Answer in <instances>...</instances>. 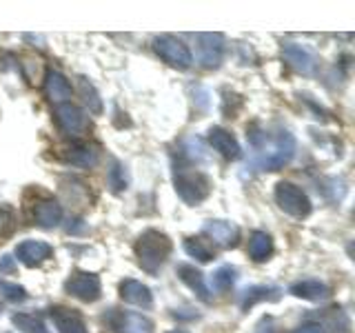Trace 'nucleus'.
Listing matches in <instances>:
<instances>
[{"mask_svg":"<svg viewBox=\"0 0 355 333\" xmlns=\"http://www.w3.org/2000/svg\"><path fill=\"white\" fill-rule=\"evenodd\" d=\"M175 273L200 300H202V302H211V293H209V287L205 282V273L202 271L196 269V266H191V264L182 262V264L175 266Z\"/></svg>","mask_w":355,"mask_h":333,"instance_id":"nucleus-17","label":"nucleus"},{"mask_svg":"<svg viewBox=\"0 0 355 333\" xmlns=\"http://www.w3.org/2000/svg\"><path fill=\"white\" fill-rule=\"evenodd\" d=\"M120 298L125 300V302L136 305L140 309H151L153 307V296L149 291V287L138 282V280H131V278H127V280L120 282Z\"/></svg>","mask_w":355,"mask_h":333,"instance_id":"nucleus-15","label":"nucleus"},{"mask_svg":"<svg viewBox=\"0 0 355 333\" xmlns=\"http://www.w3.org/2000/svg\"><path fill=\"white\" fill-rule=\"evenodd\" d=\"M202 231L211 242L222 249H231L240 242V227L229 220H209Z\"/></svg>","mask_w":355,"mask_h":333,"instance_id":"nucleus-10","label":"nucleus"},{"mask_svg":"<svg viewBox=\"0 0 355 333\" xmlns=\"http://www.w3.org/2000/svg\"><path fill=\"white\" fill-rule=\"evenodd\" d=\"M78 92H80L85 105L89 107L92 114H103V98H100L98 89L94 87V83H89L87 78H78Z\"/></svg>","mask_w":355,"mask_h":333,"instance_id":"nucleus-22","label":"nucleus"},{"mask_svg":"<svg viewBox=\"0 0 355 333\" xmlns=\"http://www.w3.org/2000/svg\"><path fill=\"white\" fill-rule=\"evenodd\" d=\"M198 60L205 69H216L225 58V38L220 33H198Z\"/></svg>","mask_w":355,"mask_h":333,"instance_id":"nucleus-8","label":"nucleus"},{"mask_svg":"<svg viewBox=\"0 0 355 333\" xmlns=\"http://www.w3.org/2000/svg\"><path fill=\"white\" fill-rule=\"evenodd\" d=\"M44 94L51 100L53 105H62V103H69L71 98V83L67 80V78L55 71V69H49L47 76H44Z\"/></svg>","mask_w":355,"mask_h":333,"instance_id":"nucleus-16","label":"nucleus"},{"mask_svg":"<svg viewBox=\"0 0 355 333\" xmlns=\"http://www.w3.org/2000/svg\"><path fill=\"white\" fill-rule=\"evenodd\" d=\"M271 293H277V289H273V287H251V289H247L244 291V296H242V300H240V307L247 311V309H251L255 302H262V300H275V296H271Z\"/></svg>","mask_w":355,"mask_h":333,"instance_id":"nucleus-23","label":"nucleus"},{"mask_svg":"<svg viewBox=\"0 0 355 333\" xmlns=\"http://www.w3.org/2000/svg\"><path fill=\"white\" fill-rule=\"evenodd\" d=\"M11 322L22 331V333H47V327L40 316L36 314H16Z\"/></svg>","mask_w":355,"mask_h":333,"instance_id":"nucleus-24","label":"nucleus"},{"mask_svg":"<svg viewBox=\"0 0 355 333\" xmlns=\"http://www.w3.org/2000/svg\"><path fill=\"white\" fill-rule=\"evenodd\" d=\"M173 185L175 191L187 205H200L211 194V180L200 169L187 164H175L173 169Z\"/></svg>","mask_w":355,"mask_h":333,"instance_id":"nucleus-3","label":"nucleus"},{"mask_svg":"<svg viewBox=\"0 0 355 333\" xmlns=\"http://www.w3.org/2000/svg\"><path fill=\"white\" fill-rule=\"evenodd\" d=\"M16 229V216L9 209H0V240L9 238Z\"/></svg>","mask_w":355,"mask_h":333,"instance_id":"nucleus-29","label":"nucleus"},{"mask_svg":"<svg viewBox=\"0 0 355 333\" xmlns=\"http://www.w3.org/2000/svg\"><path fill=\"white\" fill-rule=\"evenodd\" d=\"M0 311H3V305H0Z\"/></svg>","mask_w":355,"mask_h":333,"instance_id":"nucleus-33","label":"nucleus"},{"mask_svg":"<svg viewBox=\"0 0 355 333\" xmlns=\"http://www.w3.org/2000/svg\"><path fill=\"white\" fill-rule=\"evenodd\" d=\"M31 220L42 229H55L62 222V207L53 198H42L31 207Z\"/></svg>","mask_w":355,"mask_h":333,"instance_id":"nucleus-11","label":"nucleus"},{"mask_svg":"<svg viewBox=\"0 0 355 333\" xmlns=\"http://www.w3.org/2000/svg\"><path fill=\"white\" fill-rule=\"evenodd\" d=\"M64 291L76 300H83V302H96L100 293H103V284H100V278L96 273L73 271L67 278Z\"/></svg>","mask_w":355,"mask_h":333,"instance_id":"nucleus-7","label":"nucleus"},{"mask_svg":"<svg viewBox=\"0 0 355 333\" xmlns=\"http://www.w3.org/2000/svg\"><path fill=\"white\" fill-rule=\"evenodd\" d=\"M171 240L164 236L160 231H144L142 236L138 238L136 242V258H138V264L142 266L147 273H158L166 258L171 255Z\"/></svg>","mask_w":355,"mask_h":333,"instance_id":"nucleus-2","label":"nucleus"},{"mask_svg":"<svg viewBox=\"0 0 355 333\" xmlns=\"http://www.w3.org/2000/svg\"><path fill=\"white\" fill-rule=\"evenodd\" d=\"M273 253V240L266 231H253L249 238V255L255 262L269 260Z\"/></svg>","mask_w":355,"mask_h":333,"instance_id":"nucleus-21","label":"nucleus"},{"mask_svg":"<svg viewBox=\"0 0 355 333\" xmlns=\"http://www.w3.org/2000/svg\"><path fill=\"white\" fill-rule=\"evenodd\" d=\"M153 49L166 65L175 67V69H189V67L193 65L191 51H189L187 44L175 36H158L153 40Z\"/></svg>","mask_w":355,"mask_h":333,"instance_id":"nucleus-6","label":"nucleus"},{"mask_svg":"<svg viewBox=\"0 0 355 333\" xmlns=\"http://www.w3.org/2000/svg\"><path fill=\"white\" fill-rule=\"evenodd\" d=\"M182 247H184L187 255H191V258H196L198 262H211L216 258L214 249H209L205 240H200V238H187Z\"/></svg>","mask_w":355,"mask_h":333,"instance_id":"nucleus-25","label":"nucleus"},{"mask_svg":"<svg viewBox=\"0 0 355 333\" xmlns=\"http://www.w3.org/2000/svg\"><path fill=\"white\" fill-rule=\"evenodd\" d=\"M282 56L284 60L293 67L297 74L302 76H313L318 71V58L315 53L306 49L304 44H297V42H284L282 47Z\"/></svg>","mask_w":355,"mask_h":333,"instance_id":"nucleus-9","label":"nucleus"},{"mask_svg":"<svg viewBox=\"0 0 355 333\" xmlns=\"http://www.w3.org/2000/svg\"><path fill=\"white\" fill-rule=\"evenodd\" d=\"M0 271H3V273H14L16 271V262H14L11 255H3V258H0Z\"/></svg>","mask_w":355,"mask_h":333,"instance_id":"nucleus-31","label":"nucleus"},{"mask_svg":"<svg viewBox=\"0 0 355 333\" xmlns=\"http://www.w3.org/2000/svg\"><path fill=\"white\" fill-rule=\"evenodd\" d=\"M288 293L295 298L309 300V302H322V300H327L331 296V289L320 280H300V282L291 284Z\"/></svg>","mask_w":355,"mask_h":333,"instance_id":"nucleus-20","label":"nucleus"},{"mask_svg":"<svg viewBox=\"0 0 355 333\" xmlns=\"http://www.w3.org/2000/svg\"><path fill=\"white\" fill-rule=\"evenodd\" d=\"M64 160L76 166H83V169H92L100 160V151L98 147H94V144H89V142H78V144H71L69 149H64Z\"/></svg>","mask_w":355,"mask_h":333,"instance_id":"nucleus-19","label":"nucleus"},{"mask_svg":"<svg viewBox=\"0 0 355 333\" xmlns=\"http://www.w3.org/2000/svg\"><path fill=\"white\" fill-rule=\"evenodd\" d=\"M293 333H324V329H322L318 322H304V325H300Z\"/></svg>","mask_w":355,"mask_h":333,"instance_id":"nucleus-30","label":"nucleus"},{"mask_svg":"<svg viewBox=\"0 0 355 333\" xmlns=\"http://www.w3.org/2000/svg\"><path fill=\"white\" fill-rule=\"evenodd\" d=\"M49 316L53 320V327L58 333H89L85 318L78 314L76 309L67 307H53L49 311Z\"/></svg>","mask_w":355,"mask_h":333,"instance_id":"nucleus-12","label":"nucleus"},{"mask_svg":"<svg viewBox=\"0 0 355 333\" xmlns=\"http://www.w3.org/2000/svg\"><path fill=\"white\" fill-rule=\"evenodd\" d=\"M236 269L233 266H220V269L214 273V284L216 289H220V291H227V289L233 287V282H236Z\"/></svg>","mask_w":355,"mask_h":333,"instance_id":"nucleus-27","label":"nucleus"},{"mask_svg":"<svg viewBox=\"0 0 355 333\" xmlns=\"http://www.w3.org/2000/svg\"><path fill=\"white\" fill-rule=\"evenodd\" d=\"M0 291H3V296L7 300H11V302H25V300H27V291H25V289H22L20 284H14V282L0 280Z\"/></svg>","mask_w":355,"mask_h":333,"instance_id":"nucleus-28","label":"nucleus"},{"mask_svg":"<svg viewBox=\"0 0 355 333\" xmlns=\"http://www.w3.org/2000/svg\"><path fill=\"white\" fill-rule=\"evenodd\" d=\"M109 187H111V191H116V194L125 191L129 187V176L120 162H114V166L109 169Z\"/></svg>","mask_w":355,"mask_h":333,"instance_id":"nucleus-26","label":"nucleus"},{"mask_svg":"<svg viewBox=\"0 0 355 333\" xmlns=\"http://www.w3.org/2000/svg\"><path fill=\"white\" fill-rule=\"evenodd\" d=\"M253 149H255V164L266 171L282 169L286 162H291L295 155V138L293 133L280 131L275 138H269V133H247Z\"/></svg>","mask_w":355,"mask_h":333,"instance_id":"nucleus-1","label":"nucleus"},{"mask_svg":"<svg viewBox=\"0 0 355 333\" xmlns=\"http://www.w3.org/2000/svg\"><path fill=\"white\" fill-rule=\"evenodd\" d=\"M275 203L284 214L293 218H306L311 214V200L300 187L291 182H277L275 185Z\"/></svg>","mask_w":355,"mask_h":333,"instance_id":"nucleus-4","label":"nucleus"},{"mask_svg":"<svg viewBox=\"0 0 355 333\" xmlns=\"http://www.w3.org/2000/svg\"><path fill=\"white\" fill-rule=\"evenodd\" d=\"M53 118H55V125H58V129L69 138H83L87 133V129H89L87 114L78 105H73L71 100H69V103L55 105Z\"/></svg>","mask_w":355,"mask_h":333,"instance_id":"nucleus-5","label":"nucleus"},{"mask_svg":"<svg viewBox=\"0 0 355 333\" xmlns=\"http://www.w3.org/2000/svg\"><path fill=\"white\" fill-rule=\"evenodd\" d=\"M209 144L214 147V151H218L222 158H227V160H238L242 153L236 136H233L231 131H227L225 127L209 129Z\"/></svg>","mask_w":355,"mask_h":333,"instance_id":"nucleus-14","label":"nucleus"},{"mask_svg":"<svg viewBox=\"0 0 355 333\" xmlns=\"http://www.w3.org/2000/svg\"><path fill=\"white\" fill-rule=\"evenodd\" d=\"M114 329H118V333H155V325L153 320L136 314V311H127V314H118Z\"/></svg>","mask_w":355,"mask_h":333,"instance_id":"nucleus-18","label":"nucleus"},{"mask_svg":"<svg viewBox=\"0 0 355 333\" xmlns=\"http://www.w3.org/2000/svg\"><path fill=\"white\" fill-rule=\"evenodd\" d=\"M51 253H53L51 244L42 240H25L16 247V258L25 266H38L44 260H49Z\"/></svg>","mask_w":355,"mask_h":333,"instance_id":"nucleus-13","label":"nucleus"},{"mask_svg":"<svg viewBox=\"0 0 355 333\" xmlns=\"http://www.w3.org/2000/svg\"><path fill=\"white\" fill-rule=\"evenodd\" d=\"M169 333H184V331H169Z\"/></svg>","mask_w":355,"mask_h":333,"instance_id":"nucleus-32","label":"nucleus"}]
</instances>
